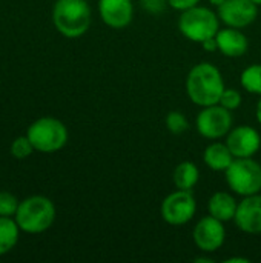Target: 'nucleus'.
<instances>
[{
  "label": "nucleus",
  "mask_w": 261,
  "mask_h": 263,
  "mask_svg": "<svg viewBox=\"0 0 261 263\" xmlns=\"http://www.w3.org/2000/svg\"><path fill=\"white\" fill-rule=\"evenodd\" d=\"M225 88L226 86L220 69L209 62L197 63L188 72L186 94L197 106L205 108L217 105Z\"/></svg>",
  "instance_id": "nucleus-1"
},
{
  "label": "nucleus",
  "mask_w": 261,
  "mask_h": 263,
  "mask_svg": "<svg viewBox=\"0 0 261 263\" xmlns=\"http://www.w3.org/2000/svg\"><path fill=\"white\" fill-rule=\"evenodd\" d=\"M52 23L68 39L82 37L91 26V8L86 0H55Z\"/></svg>",
  "instance_id": "nucleus-2"
},
{
  "label": "nucleus",
  "mask_w": 261,
  "mask_h": 263,
  "mask_svg": "<svg viewBox=\"0 0 261 263\" xmlns=\"http://www.w3.org/2000/svg\"><path fill=\"white\" fill-rule=\"evenodd\" d=\"M20 231L28 234H40L48 231L55 220V206L45 196H31L20 202L14 216Z\"/></svg>",
  "instance_id": "nucleus-3"
},
{
  "label": "nucleus",
  "mask_w": 261,
  "mask_h": 263,
  "mask_svg": "<svg viewBox=\"0 0 261 263\" xmlns=\"http://www.w3.org/2000/svg\"><path fill=\"white\" fill-rule=\"evenodd\" d=\"M180 32L191 42H205L217 35L220 29V17L211 8L194 6L182 11L178 17Z\"/></svg>",
  "instance_id": "nucleus-4"
},
{
  "label": "nucleus",
  "mask_w": 261,
  "mask_h": 263,
  "mask_svg": "<svg viewBox=\"0 0 261 263\" xmlns=\"http://www.w3.org/2000/svg\"><path fill=\"white\" fill-rule=\"evenodd\" d=\"M35 151L55 153L68 142V128L65 123L54 117H42L32 122L26 131Z\"/></svg>",
  "instance_id": "nucleus-5"
},
{
  "label": "nucleus",
  "mask_w": 261,
  "mask_h": 263,
  "mask_svg": "<svg viewBox=\"0 0 261 263\" xmlns=\"http://www.w3.org/2000/svg\"><path fill=\"white\" fill-rule=\"evenodd\" d=\"M225 174L228 186L237 196L246 197L261 193V165L252 157L234 159Z\"/></svg>",
  "instance_id": "nucleus-6"
},
{
  "label": "nucleus",
  "mask_w": 261,
  "mask_h": 263,
  "mask_svg": "<svg viewBox=\"0 0 261 263\" xmlns=\"http://www.w3.org/2000/svg\"><path fill=\"white\" fill-rule=\"evenodd\" d=\"M163 220L171 227H183L189 223L197 213V202L192 191L177 190L165 197L160 206Z\"/></svg>",
  "instance_id": "nucleus-7"
},
{
  "label": "nucleus",
  "mask_w": 261,
  "mask_h": 263,
  "mask_svg": "<svg viewBox=\"0 0 261 263\" xmlns=\"http://www.w3.org/2000/svg\"><path fill=\"white\" fill-rule=\"evenodd\" d=\"M234 119H232V111L226 109L220 103L205 106L195 120L197 131L200 136L209 140H218L234 128Z\"/></svg>",
  "instance_id": "nucleus-8"
},
{
  "label": "nucleus",
  "mask_w": 261,
  "mask_h": 263,
  "mask_svg": "<svg viewBox=\"0 0 261 263\" xmlns=\"http://www.w3.org/2000/svg\"><path fill=\"white\" fill-rule=\"evenodd\" d=\"M226 239V230L223 227V222L206 216L202 217L192 231V240L195 247L203 253H215L218 251Z\"/></svg>",
  "instance_id": "nucleus-9"
},
{
  "label": "nucleus",
  "mask_w": 261,
  "mask_h": 263,
  "mask_svg": "<svg viewBox=\"0 0 261 263\" xmlns=\"http://www.w3.org/2000/svg\"><path fill=\"white\" fill-rule=\"evenodd\" d=\"M217 14L226 26L243 29L257 20L258 5L252 0H225L217 8Z\"/></svg>",
  "instance_id": "nucleus-10"
},
{
  "label": "nucleus",
  "mask_w": 261,
  "mask_h": 263,
  "mask_svg": "<svg viewBox=\"0 0 261 263\" xmlns=\"http://www.w3.org/2000/svg\"><path fill=\"white\" fill-rule=\"evenodd\" d=\"M226 145L235 159L254 157L261 146L260 133L248 125L232 128L226 136Z\"/></svg>",
  "instance_id": "nucleus-11"
},
{
  "label": "nucleus",
  "mask_w": 261,
  "mask_h": 263,
  "mask_svg": "<svg viewBox=\"0 0 261 263\" xmlns=\"http://www.w3.org/2000/svg\"><path fill=\"white\" fill-rule=\"evenodd\" d=\"M237 228L246 234H261V194L243 197L234 217Z\"/></svg>",
  "instance_id": "nucleus-12"
},
{
  "label": "nucleus",
  "mask_w": 261,
  "mask_h": 263,
  "mask_svg": "<svg viewBox=\"0 0 261 263\" xmlns=\"http://www.w3.org/2000/svg\"><path fill=\"white\" fill-rule=\"evenodd\" d=\"M98 12L106 26L123 29L132 22L134 5L132 0H98Z\"/></svg>",
  "instance_id": "nucleus-13"
},
{
  "label": "nucleus",
  "mask_w": 261,
  "mask_h": 263,
  "mask_svg": "<svg viewBox=\"0 0 261 263\" xmlns=\"http://www.w3.org/2000/svg\"><path fill=\"white\" fill-rule=\"evenodd\" d=\"M215 39H217L218 51L231 59L243 57L249 49V40L246 34L242 32V29L238 28L226 26L223 29H218Z\"/></svg>",
  "instance_id": "nucleus-14"
},
{
  "label": "nucleus",
  "mask_w": 261,
  "mask_h": 263,
  "mask_svg": "<svg viewBox=\"0 0 261 263\" xmlns=\"http://www.w3.org/2000/svg\"><path fill=\"white\" fill-rule=\"evenodd\" d=\"M237 206H238V202L235 200V197L226 191H217L208 200L209 216L222 220L223 223L234 220L235 213H237Z\"/></svg>",
  "instance_id": "nucleus-15"
},
{
  "label": "nucleus",
  "mask_w": 261,
  "mask_h": 263,
  "mask_svg": "<svg viewBox=\"0 0 261 263\" xmlns=\"http://www.w3.org/2000/svg\"><path fill=\"white\" fill-rule=\"evenodd\" d=\"M234 154L231 153L229 146L222 142H212L211 145L206 146L205 153H203V162L205 165L212 170V171H217V173H225L231 163L234 162Z\"/></svg>",
  "instance_id": "nucleus-16"
},
{
  "label": "nucleus",
  "mask_w": 261,
  "mask_h": 263,
  "mask_svg": "<svg viewBox=\"0 0 261 263\" xmlns=\"http://www.w3.org/2000/svg\"><path fill=\"white\" fill-rule=\"evenodd\" d=\"M198 179H200L198 166L191 160L180 162L172 173V182L177 190L192 191V188L198 183Z\"/></svg>",
  "instance_id": "nucleus-17"
},
{
  "label": "nucleus",
  "mask_w": 261,
  "mask_h": 263,
  "mask_svg": "<svg viewBox=\"0 0 261 263\" xmlns=\"http://www.w3.org/2000/svg\"><path fill=\"white\" fill-rule=\"evenodd\" d=\"M20 228L14 217L0 216V256L8 254L18 242Z\"/></svg>",
  "instance_id": "nucleus-18"
},
{
  "label": "nucleus",
  "mask_w": 261,
  "mask_h": 263,
  "mask_svg": "<svg viewBox=\"0 0 261 263\" xmlns=\"http://www.w3.org/2000/svg\"><path fill=\"white\" fill-rule=\"evenodd\" d=\"M240 83L248 92L261 96V63H254L243 69Z\"/></svg>",
  "instance_id": "nucleus-19"
},
{
  "label": "nucleus",
  "mask_w": 261,
  "mask_h": 263,
  "mask_svg": "<svg viewBox=\"0 0 261 263\" xmlns=\"http://www.w3.org/2000/svg\"><path fill=\"white\" fill-rule=\"evenodd\" d=\"M166 128L171 134L180 136L189 129V122L182 111H169L166 116Z\"/></svg>",
  "instance_id": "nucleus-20"
},
{
  "label": "nucleus",
  "mask_w": 261,
  "mask_h": 263,
  "mask_svg": "<svg viewBox=\"0 0 261 263\" xmlns=\"http://www.w3.org/2000/svg\"><path fill=\"white\" fill-rule=\"evenodd\" d=\"M20 202L17 197L8 191H0V216L3 217H14L18 210Z\"/></svg>",
  "instance_id": "nucleus-21"
},
{
  "label": "nucleus",
  "mask_w": 261,
  "mask_h": 263,
  "mask_svg": "<svg viewBox=\"0 0 261 263\" xmlns=\"http://www.w3.org/2000/svg\"><path fill=\"white\" fill-rule=\"evenodd\" d=\"M34 146L31 143V140L28 139V136H20L17 139H14L12 145H11V154L15 159H26L32 154Z\"/></svg>",
  "instance_id": "nucleus-22"
},
{
  "label": "nucleus",
  "mask_w": 261,
  "mask_h": 263,
  "mask_svg": "<svg viewBox=\"0 0 261 263\" xmlns=\"http://www.w3.org/2000/svg\"><path fill=\"white\" fill-rule=\"evenodd\" d=\"M242 102H243V97H242L240 91H237L234 88H225L218 103L222 106H225L226 109L234 111V109H238L242 106Z\"/></svg>",
  "instance_id": "nucleus-23"
},
{
  "label": "nucleus",
  "mask_w": 261,
  "mask_h": 263,
  "mask_svg": "<svg viewBox=\"0 0 261 263\" xmlns=\"http://www.w3.org/2000/svg\"><path fill=\"white\" fill-rule=\"evenodd\" d=\"M142 5L143 8L148 11V12H152V14H160L166 9L168 6V0H142Z\"/></svg>",
  "instance_id": "nucleus-24"
},
{
  "label": "nucleus",
  "mask_w": 261,
  "mask_h": 263,
  "mask_svg": "<svg viewBox=\"0 0 261 263\" xmlns=\"http://www.w3.org/2000/svg\"><path fill=\"white\" fill-rule=\"evenodd\" d=\"M200 3V0H168V5L177 11H186L189 8H194Z\"/></svg>",
  "instance_id": "nucleus-25"
},
{
  "label": "nucleus",
  "mask_w": 261,
  "mask_h": 263,
  "mask_svg": "<svg viewBox=\"0 0 261 263\" xmlns=\"http://www.w3.org/2000/svg\"><path fill=\"white\" fill-rule=\"evenodd\" d=\"M202 46L205 51H209V52H215L218 51V45H217V39L212 37V39H208L205 42H202Z\"/></svg>",
  "instance_id": "nucleus-26"
},
{
  "label": "nucleus",
  "mask_w": 261,
  "mask_h": 263,
  "mask_svg": "<svg viewBox=\"0 0 261 263\" xmlns=\"http://www.w3.org/2000/svg\"><path fill=\"white\" fill-rule=\"evenodd\" d=\"M255 116H257V122L261 125V96L258 103H257V109H255Z\"/></svg>",
  "instance_id": "nucleus-27"
},
{
  "label": "nucleus",
  "mask_w": 261,
  "mask_h": 263,
  "mask_svg": "<svg viewBox=\"0 0 261 263\" xmlns=\"http://www.w3.org/2000/svg\"><path fill=\"white\" fill-rule=\"evenodd\" d=\"M209 3H211L212 6L218 8L220 5H223V3H225V0H209Z\"/></svg>",
  "instance_id": "nucleus-28"
},
{
  "label": "nucleus",
  "mask_w": 261,
  "mask_h": 263,
  "mask_svg": "<svg viewBox=\"0 0 261 263\" xmlns=\"http://www.w3.org/2000/svg\"><path fill=\"white\" fill-rule=\"evenodd\" d=\"M252 2H255V3H257L258 6H261V0H252Z\"/></svg>",
  "instance_id": "nucleus-29"
}]
</instances>
